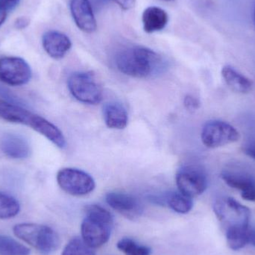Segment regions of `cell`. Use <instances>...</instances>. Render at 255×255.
<instances>
[{
	"instance_id": "cell-1",
	"label": "cell",
	"mask_w": 255,
	"mask_h": 255,
	"mask_svg": "<svg viewBox=\"0 0 255 255\" xmlns=\"http://www.w3.org/2000/svg\"><path fill=\"white\" fill-rule=\"evenodd\" d=\"M214 211L231 250H241L249 244L251 211L233 198L223 196L214 204Z\"/></svg>"
},
{
	"instance_id": "cell-2",
	"label": "cell",
	"mask_w": 255,
	"mask_h": 255,
	"mask_svg": "<svg viewBox=\"0 0 255 255\" xmlns=\"http://www.w3.org/2000/svg\"><path fill=\"white\" fill-rule=\"evenodd\" d=\"M118 70L127 76L146 79L163 72L166 66L161 55L149 48L128 46L118 51L115 56Z\"/></svg>"
},
{
	"instance_id": "cell-3",
	"label": "cell",
	"mask_w": 255,
	"mask_h": 255,
	"mask_svg": "<svg viewBox=\"0 0 255 255\" xmlns=\"http://www.w3.org/2000/svg\"><path fill=\"white\" fill-rule=\"evenodd\" d=\"M0 118L12 124H22L43 135L60 148L66 146L61 130L45 118L0 97Z\"/></svg>"
},
{
	"instance_id": "cell-4",
	"label": "cell",
	"mask_w": 255,
	"mask_h": 255,
	"mask_svg": "<svg viewBox=\"0 0 255 255\" xmlns=\"http://www.w3.org/2000/svg\"><path fill=\"white\" fill-rule=\"evenodd\" d=\"M113 217L109 211L98 205L85 208V217L82 223L83 241L93 249L103 247L110 239Z\"/></svg>"
},
{
	"instance_id": "cell-5",
	"label": "cell",
	"mask_w": 255,
	"mask_h": 255,
	"mask_svg": "<svg viewBox=\"0 0 255 255\" xmlns=\"http://www.w3.org/2000/svg\"><path fill=\"white\" fill-rule=\"evenodd\" d=\"M15 236L29 244L43 255H49L59 247V237L49 226L34 223H21L13 229Z\"/></svg>"
},
{
	"instance_id": "cell-6",
	"label": "cell",
	"mask_w": 255,
	"mask_h": 255,
	"mask_svg": "<svg viewBox=\"0 0 255 255\" xmlns=\"http://www.w3.org/2000/svg\"><path fill=\"white\" fill-rule=\"evenodd\" d=\"M67 85L72 96L81 103L97 105L103 100V86L92 72L72 73L67 81Z\"/></svg>"
},
{
	"instance_id": "cell-7",
	"label": "cell",
	"mask_w": 255,
	"mask_h": 255,
	"mask_svg": "<svg viewBox=\"0 0 255 255\" xmlns=\"http://www.w3.org/2000/svg\"><path fill=\"white\" fill-rule=\"evenodd\" d=\"M59 187L68 194L82 196L94 191L96 184L92 176L75 168H63L57 174Z\"/></svg>"
},
{
	"instance_id": "cell-8",
	"label": "cell",
	"mask_w": 255,
	"mask_h": 255,
	"mask_svg": "<svg viewBox=\"0 0 255 255\" xmlns=\"http://www.w3.org/2000/svg\"><path fill=\"white\" fill-rule=\"evenodd\" d=\"M240 133L235 127L220 121H209L204 126L201 139L205 146L219 148L239 140Z\"/></svg>"
},
{
	"instance_id": "cell-9",
	"label": "cell",
	"mask_w": 255,
	"mask_h": 255,
	"mask_svg": "<svg viewBox=\"0 0 255 255\" xmlns=\"http://www.w3.org/2000/svg\"><path fill=\"white\" fill-rule=\"evenodd\" d=\"M32 73L28 63L19 57L0 58V81L10 86L25 85Z\"/></svg>"
},
{
	"instance_id": "cell-10",
	"label": "cell",
	"mask_w": 255,
	"mask_h": 255,
	"mask_svg": "<svg viewBox=\"0 0 255 255\" xmlns=\"http://www.w3.org/2000/svg\"><path fill=\"white\" fill-rule=\"evenodd\" d=\"M175 180L180 193L190 198L200 196L208 187L206 175L203 171L194 166L180 169Z\"/></svg>"
},
{
	"instance_id": "cell-11",
	"label": "cell",
	"mask_w": 255,
	"mask_h": 255,
	"mask_svg": "<svg viewBox=\"0 0 255 255\" xmlns=\"http://www.w3.org/2000/svg\"><path fill=\"white\" fill-rule=\"evenodd\" d=\"M106 200L111 208L128 220H136L142 214V205L131 195L121 192H111L106 195Z\"/></svg>"
},
{
	"instance_id": "cell-12",
	"label": "cell",
	"mask_w": 255,
	"mask_h": 255,
	"mask_svg": "<svg viewBox=\"0 0 255 255\" xmlns=\"http://www.w3.org/2000/svg\"><path fill=\"white\" fill-rule=\"evenodd\" d=\"M221 177L227 185L241 192L243 199L255 202V175L244 171L225 170Z\"/></svg>"
},
{
	"instance_id": "cell-13",
	"label": "cell",
	"mask_w": 255,
	"mask_h": 255,
	"mask_svg": "<svg viewBox=\"0 0 255 255\" xmlns=\"http://www.w3.org/2000/svg\"><path fill=\"white\" fill-rule=\"evenodd\" d=\"M70 7L79 29L86 33H93L97 30V19L89 0H70Z\"/></svg>"
},
{
	"instance_id": "cell-14",
	"label": "cell",
	"mask_w": 255,
	"mask_h": 255,
	"mask_svg": "<svg viewBox=\"0 0 255 255\" xmlns=\"http://www.w3.org/2000/svg\"><path fill=\"white\" fill-rule=\"evenodd\" d=\"M42 45L46 53L54 59L64 58L72 47L68 36L58 31H46L42 37Z\"/></svg>"
},
{
	"instance_id": "cell-15",
	"label": "cell",
	"mask_w": 255,
	"mask_h": 255,
	"mask_svg": "<svg viewBox=\"0 0 255 255\" xmlns=\"http://www.w3.org/2000/svg\"><path fill=\"white\" fill-rule=\"evenodd\" d=\"M0 148L6 156L13 159H25L31 153L28 141L14 133H7L3 136Z\"/></svg>"
},
{
	"instance_id": "cell-16",
	"label": "cell",
	"mask_w": 255,
	"mask_h": 255,
	"mask_svg": "<svg viewBox=\"0 0 255 255\" xmlns=\"http://www.w3.org/2000/svg\"><path fill=\"white\" fill-rule=\"evenodd\" d=\"M142 22L144 31L151 34L163 30L169 22V16L163 9L150 6L144 10Z\"/></svg>"
},
{
	"instance_id": "cell-17",
	"label": "cell",
	"mask_w": 255,
	"mask_h": 255,
	"mask_svg": "<svg viewBox=\"0 0 255 255\" xmlns=\"http://www.w3.org/2000/svg\"><path fill=\"white\" fill-rule=\"evenodd\" d=\"M103 116L106 126L110 128L124 129L127 127L128 117L127 110L121 103H106L103 108Z\"/></svg>"
},
{
	"instance_id": "cell-18",
	"label": "cell",
	"mask_w": 255,
	"mask_h": 255,
	"mask_svg": "<svg viewBox=\"0 0 255 255\" xmlns=\"http://www.w3.org/2000/svg\"><path fill=\"white\" fill-rule=\"evenodd\" d=\"M222 76L228 86L235 92L248 94L253 89V82L231 66L223 67Z\"/></svg>"
},
{
	"instance_id": "cell-19",
	"label": "cell",
	"mask_w": 255,
	"mask_h": 255,
	"mask_svg": "<svg viewBox=\"0 0 255 255\" xmlns=\"http://www.w3.org/2000/svg\"><path fill=\"white\" fill-rule=\"evenodd\" d=\"M163 202L171 209L178 214H185L193 208L192 198L188 197L181 193H170L163 197Z\"/></svg>"
},
{
	"instance_id": "cell-20",
	"label": "cell",
	"mask_w": 255,
	"mask_h": 255,
	"mask_svg": "<svg viewBox=\"0 0 255 255\" xmlns=\"http://www.w3.org/2000/svg\"><path fill=\"white\" fill-rule=\"evenodd\" d=\"M20 206L13 196L0 192V220L13 218L19 214Z\"/></svg>"
},
{
	"instance_id": "cell-21",
	"label": "cell",
	"mask_w": 255,
	"mask_h": 255,
	"mask_svg": "<svg viewBox=\"0 0 255 255\" xmlns=\"http://www.w3.org/2000/svg\"><path fill=\"white\" fill-rule=\"evenodd\" d=\"M0 255H30V250L13 238L0 235Z\"/></svg>"
},
{
	"instance_id": "cell-22",
	"label": "cell",
	"mask_w": 255,
	"mask_h": 255,
	"mask_svg": "<svg viewBox=\"0 0 255 255\" xmlns=\"http://www.w3.org/2000/svg\"><path fill=\"white\" fill-rule=\"evenodd\" d=\"M117 247L125 255H150L151 253V249L140 245L130 238H123L118 243Z\"/></svg>"
},
{
	"instance_id": "cell-23",
	"label": "cell",
	"mask_w": 255,
	"mask_h": 255,
	"mask_svg": "<svg viewBox=\"0 0 255 255\" xmlns=\"http://www.w3.org/2000/svg\"><path fill=\"white\" fill-rule=\"evenodd\" d=\"M61 255H95V252L83 239L74 238L67 244Z\"/></svg>"
},
{
	"instance_id": "cell-24",
	"label": "cell",
	"mask_w": 255,
	"mask_h": 255,
	"mask_svg": "<svg viewBox=\"0 0 255 255\" xmlns=\"http://www.w3.org/2000/svg\"><path fill=\"white\" fill-rule=\"evenodd\" d=\"M184 105L187 110L196 111L200 107V102L196 97L187 95L184 98Z\"/></svg>"
},
{
	"instance_id": "cell-25",
	"label": "cell",
	"mask_w": 255,
	"mask_h": 255,
	"mask_svg": "<svg viewBox=\"0 0 255 255\" xmlns=\"http://www.w3.org/2000/svg\"><path fill=\"white\" fill-rule=\"evenodd\" d=\"M20 0H0V7L6 11L13 10L19 4Z\"/></svg>"
},
{
	"instance_id": "cell-26",
	"label": "cell",
	"mask_w": 255,
	"mask_h": 255,
	"mask_svg": "<svg viewBox=\"0 0 255 255\" xmlns=\"http://www.w3.org/2000/svg\"><path fill=\"white\" fill-rule=\"evenodd\" d=\"M244 151L247 155L255 160V140L247 142L244 145Z\"/></svg>"
},
{
	"instance_id": "cell-27",
	"label": "cell",
	"mask_w": 255,
	"mask_h": 255,
	"mask_svg": "<svg viewBox=\"0 0 255 255\" xmlns=\"http://www.w3.org/2000/svg\"><path fill=\"white\" fill-rule=\"evenodd\" d=\"M29 22L30 20L28 18L22 16V17H19L16 19L14 22V26L16 29H24V28H26L29 25Z\"/></svg>"
},
{
	"instance_id": "cell-28",
	"label": "cell",
	"mask_w": 255,
	"mask_h": 255,
	"mask_svg": "<svg viewBox=\"0 0 255 255\" xmlns=\"http://www.w3.org/2000/svg\"><path fill=\"white\" fill-rule=\"evenodd\" d=\"M113 1L119 4L124 10L132 8L136 2V0H113Z\"/></svg>"
},
{
	"instance_id": "cell-29",
	"label": "cell",
	"mask_w": 255,
	"mask_h": 255,
	"mask_svg": "<svg viewBox=\"0 0 255 255\" xmlns=\"http://www.w3.org/2000/svg\"><path fill=\"white\" fill-rule=\"evenodd\" d=\"M6 16H7V11L0 7V26L2 25L3 22L5 20Z\"/></svg>"
},
{
	"instance_id": "cell-30",
	"label": "cell",
	"mask_w": 255,
	"mask_h": 255,
	"mask_svg": "<svg viewBox=\"0 0 255 255\" xmlns=\"http://www.w3.org/2000/svg\"><path fill=\"white\" fill-rule=\"evenodd\" d=\"M249 244L255 247V231L250 229V237H249Z\"/></svg>"
},
{
	"instance_id": "cell-31",
	"label": "cell",
	"mask_w": 255,
	"mask_h": 255,
	"mask_svg": "<svg viewBox=\"0 0 255 255\" xmlns=\"http://www.w3.org/2000/svg\"><path fill=\"white\" fill-rule=\"evenodd\" d=\"M162 1H172V0H162Z\"/></svg>"
},
{
	"instance_id": "cell-32",
	"label": "cell",
	"mask_w": 255,
	"mask_h": 255,
	"mask_svg": "<svg viewBox=\"0 0 255 255\" xmlns=\"http://www.w3.org/2000/svg\"><path fill=\"white\" fill-rule=\"evenodd\" d=\"M254 19H255V12H254Z\"/></svg>"
}]
</instances>
